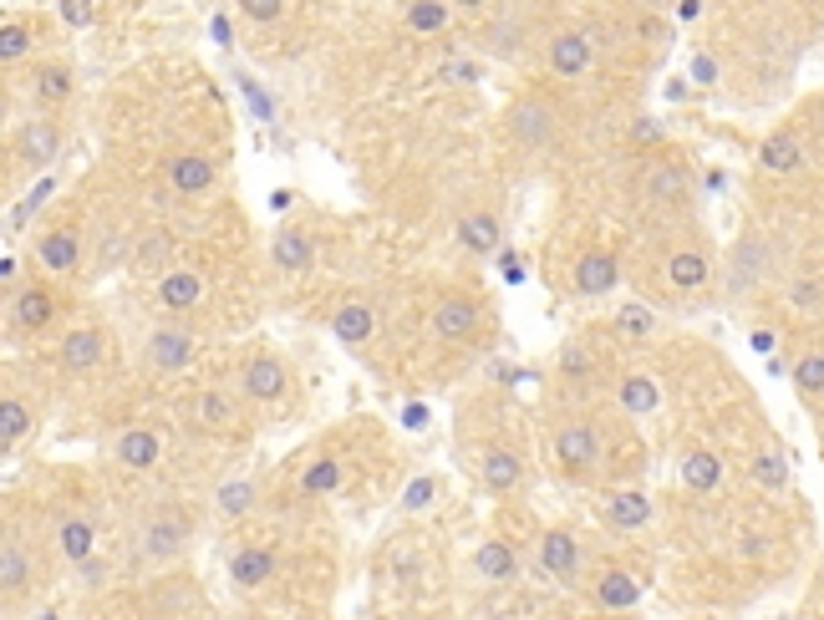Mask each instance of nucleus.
Segmentation results:
<instances>
[{"label": "nucleus", "mask_w": 824, "mask_h": 620, "mask_svg": "<svg viewBox=\"0 0 824 620\" xmlns=\"http://www.w3.org/2000/svg\"><path fill=\"white\" fill-rule=\"evenodd\" d=\"M168 183L179 193H209L215 189V163L203 153H179L173 163H168Z\"/></svg>", "instance_id": "393cba45"}, {"label": "nucleus", "mask_w": 824, "mask_h": 620, "mask_svg": "<svg viewBox=\"0 0 824 620\" xmlns=\"http://www.w3.org/2000/svg\"><path fill=\"white\" fill-rule=\"evenodd\" d=\"M57 554L67 564H92L97 560V529L87 524L82 513H67V519H57Z\"/></svg>", "instance_id": "aec40b11"}, {"label": "nucleus", "mask_w": 824, "mask_h": 620, "mask_svg": "<svg viewBox=\"0 0 824 620\" xmlns=\"http://www.w3.org/2000/svg\"><path fill=\"white\" fill-rule=\"evenodd\" d=\"M758 163H764L768 173H794V168L804 163V148H800V138H794V128L768 132L764 143H758Z\"/></svg>", "instance_id": "a878e982"}, {"label": "nucleus", "mask_w": 824, "mask_h": 620, "mask_svg": "<svg viewBox=\"0 0 824 620\" xmlns=\"http://www.w3.org/2000/svg\"><path fill=\"white\" fill-rule=\"evenodd\" d=\"M199 422L203 428H215V432H225L229 422H235V402H229L225 392H203L199 397Z\"/></svg>", "instance_id": "c9c22d12"}, {"label": "nucleus", "mask_w": 824, "mask_h": 620, "mask_svg": "<svg viewBox=\"0 0 824 620\" xmlns=\"http://www.w3.org/2000/svg\"><path fill=\"white\" fill-rule=\"evenodd\" d=\"M57 310H61V296L47 280H31V286L11 290V321L21 326V331H47V326L57 321Z\"/></svg>", "instance_id": "0eeeda50"}, {"label": "nucleus", "mask_w": 824, "mask_h": 620, "mask_svg": "<svg viewBox=\"0 0 824 620\" xmlns=\"http://www.w3.org/2000/svg\"><path fill=\"white\" fill-rule=\"evenodd\" d=\"M183 544H189V524H183L179 513H153V519L138 529V554H143L148 564H163V560H173V554H183Z\"/></svg>", "instance_id": "423d86ee"}, {"label": "nucleus", "mask_w": 824, "mask_h": 620, "mask_svg": "<svg viewBox=\"0 0 824 620\" xmlns=\"http://www.w3.org/2000/svg\"><path fill=\"white\" fill-rule=\"evenodd\" d=\"M250 503H255V489H250V483H225V489H219V513H225V519H239V513H250Z\"/></svg>", "instance_id": "e433bc0d"}, {"label": "nucleus", "mask_w": 824, "mask_h": 620, "mask_svg": "<svg viewBox=\"0 0 824 620\" xmlns=\"http://www.w3.org/2000/svg\"><path fill=\"white\" fill-rule=\"evenodd\" d=\"M458 6L454 0H403V26L418 31V37H443L454 26Z\"/></svg>", "instance_id": "412c9836"}, {"label": "nucleus", "mask_w": 824, "mask_h": 620, "mask_svg": "<svg viewBox=\"0 0 824 620\" xmlns=\"http://www.w3.org/2000/svg\"><path fill=\"white\" fill-rule=\"evenodd\" d=\"M616 286H622V264H616V254H610V250H586L580 260H575V296L600 300V296H610Z\"/></svg>", "instance_id": "6e6552de"}, {"label": "nucleus", "mask_w": 824, "mask_h": 620, "mask_svg": "<svg viewBox=\"0 0 824 620\" xmlns=\"http://www.w3.org/2000/svg\"><path fill=\"white\" fill-rule=\"evenodd\" d=\"M646 189H652V199L657 203H687L693 199V168L682 163V158H657L652 163V173H646Z\"/></svg>", "instance_id": "2eb2a0df"}, {"label": "nucleus", "mask_w": 824, "mask_h": 620, "mask_svg": "<svg viewBox=\"0 0 824 620\" xmlns=\"http://www.w3.org/2000/svg\"><path fill=\"white\" fill-rule=\"evenodd\" d=\"M458 6V16H484L489 11V0H454Z\"/></svg>", "instance_id": "49530a36"}, {"label": "nucleus", "mask_w": 824, "mask_h": 620, "mask_svg": "<svg viewBox=\"0 0 824 620\" xmlns=\"http://www.w3.org/2000/svg\"><path fill=\"white\" fill-rule=\"evenodd\" d=\"M31 47H37V31H31V21H6V31H0V61H6V67H16V61L31 57Z\"/></svg>", "instance_id": "473e14b6"}, {"label": "nucleus", "mask_w": 824, "mask_h": 620, "mask_svg": "<svg viewBox=\"0 0 824 620\" xmlns=\"http://www.w3.org/2000/svg\"><path fill=\"white\" fill-rule=\"evenodd\" d=\"M545 67L555 77H580V72H590V61H596V47H590V37L580 31V26H560L555 37L545 41Z\"/></svg>", "instance_id": "20e7f679"}, {"label": "nucleus", "mask_w": 824, "mask_h": 620, "mask_svg": "<svg viewBox=\"0 0 824 620\" xmlns=\"http://www.w3.org/2000/svg\"><path fill=\"white\" fill-rule=\"evenodd\" d=\"M794 387H800V397H824V351L800 357V367H794Z\"/></svg>", "instance_id": "f704fd0d"}, {"label": "nucleus", "mask_w": 824, "mask_h": 620, "mask_svg": "<svg viewBox=\"0 0 824 620\" xmlns=\"http://www.w3.org/2000/svg\"><path fill=\"white\" fill-rule=\"evenodd\" d=\"M606 519L616 529H642L646 524V499L636 489H626V493H610V503H606Z\"/></svg>", "instance_id": "2f4dec72"}, {"label": "nucleus", "mask_w": 824, "mask_h": 620, "mask_svg": "<svg viewBox=\"0 0 824 620\" xmlns=\"http://www.w3.org/2000/svg\"><path fill=\"white\" fill-rule=\"evenodd\" d=\"M478 296H468V290H448V296L438 300V310H433V336L438 341H474L478 331Z\"/></svg>", "instance_id": "39448f33"}, {"label": "nucleus", "mask_w": 824, "mask_h": 620, "mask_svg": "<svg viewBox=\"0 0 824 620\" xmlns=\"http://www.w3.org/2000/svg\"><path fill=\"white\" fill-rule=\"evenodd\" d=\"M102 351H108V331H102V326H77V331L61 336L57 367L77 377V371H92L97 361H102Z\"/></svg>", "instance_id": "1a4fd4ad"}, {"label": "nucleus", "mask_w": 824, "mask_h": 620, "mask_svg": "<svg viewBox=\"0 0 824 620\" xmlns=\"http://www.w3.org/2000/svg\"><path fill=\"white\" fill-rule=\"evenodd\" d=\"M707 270H713V260H707L703 244H682V250L667 254V280L677 290H703L707 286Z\"/></svg>", "instance_id": "b1692460"}, {"label": "nucleus", "mask_w": 824, "mask_h": 620, "mask_svg": "<svg viewBox=\"0 0 824 620\" xmlns=\"http://www.w3.org/2000/svg\"><path fill=\"white\" fill-rule=\"evenodd\" d=\"M26 432H31V407H21L16 397H6V407H0V438H6V448H16Z\"/></svg>", "instance_id": "72a5a7b5"}, {"label": "nucleus", "mask_w": 824, "mask_h": 620, "mask_svg": "<svg viewBox=\"0 0 824 620\" xmlns=\"http://www.w3.org/2000/svg\"><path fill=\"white\" fill-rule=\"evenodd\" d=\"M616 326H622V331L636 341V336H646V331H652V310H642V306H626L622 316H616Z\"/></svg>", "instance_id": "a19ab883"}, {"label": "nucleus", "mask_w": 824, "mask_h": 620, "mask_svg": "<svg viewBox=\"0 0 824 620\" xmlns=\"http://www.w3.org/2000/svg\"><path fill=\"white\" fill-rule=\"evenodd\" d=\"M158 306L168 310V316H179V310H193L203 300V280L193 270H168V274H158Z\"/></svg>", "instance_id": "4be33fe9"}, {"label": "nucleus", "mask_w": 824, "mask_h": 620, "mask_svg": "<svg viewBox=\"0 0 824 620\" xmlns=\"http://www.w3.org/2000/svg\"><path fill=\"white\" fill-rule=\"evenodd\" d=\"M478 478H484L489 493H519L525 489V458L514 453V448H489L484 463H478Z\"/></svg>", "instance_id": "6ab92c4d"}, {"label": "nucleus", "mask_w": 824, "mask_h": 620, "mask_svg": "<svg viewBox=\"0 0 824 620\" xmlns=\"http://www.w3.org/2000/svg\"><path fill=\"white\" fill-rule=\"evenodd\" d=\"M814 132H820V143H824V102L814 108Z\"/></svg>", "instance_id": "de8ad7c7"}, {"label": "nucleus", "mask_w": 824, "mask_h": 620, "mask_svg": "<svg viewBox=\"0 0 824 620\" xmlns=\"http://www.w3.org/2000/svg\"><path fill=\"white\" fill-rule=\"evenodd\" d=\"M173 250H179V244H173V229L153 224V229H148V234L128 250V260H132V270H138V274H153V280H158V274L173 270Z\"/></svg>", "instance_id": "dca6fc26"}, {"label": "nucleus", "mask_w": 824, "mask_h": 620, "mask_svg": "<svg viewBox=\"0 0 824 620\" xmlns=\"http://www.w3.org/2000/svg\"><path fill=\"white\" fill-rule=\"evenodd\" d=\"M118 463L122 468H153L158 463V438L148 428H132L118 438Z\"/></svg>", "instance_id": "7c9ffc66"}, {"label": "nucleus", "mask_w": 824, "mask_h": 620, "mask_svg": "<svg viewBox=\"0 0 824 620\" xmlns=\"http://www.w3.org/2000/svg\"><path fill=\"white\" fill-rule=\"evenodd\" d=\"M275 564H280V549L275 544H245L229 554V584L235 590H260V584H270Z\"/></svg>", "instance_id": "9b49d317"}, {"label": "nucleus", "mask_w": 824, "mask_h": 620, "mask_svg": "<svg viewBox=\"0 0 824 620\" xmlns=\"http://www.w3.org/2000/svg\"><path fill=\"white\" fill-rule=\"evenodd\" d=\"M458 239H464V250H474V254H494L499 250V219H494L489 209L464 214L458 219Z\"/></svg>", "instance_id": "c85d7f7f"}, {"label": "nucleus", "mask_w": 824, "mask_h": 620, "mask_svg": "<svg viewBox=\"0 0 824 620\" xmlns=\"http://www.w3.org/2000/svg\"><path fill=\"white\" fill-rule=\"evenodd\" d=\"M336 483H341V468H336V463H321V468L306 473V489H311V493H326V489H336Z\"/></svg>", "instance_id": "37998d69"}, {"label": "nucleus", "mask_w": 824, "mask_h": 620, "mask_svg": "<svg viewBox=\"0 0 824 620\" xmlns=\"http://www.w3.org/2000/svg\"><path fill=\"white\" fill-rule=\"evenodd\" d=\"M239 16L255 26H275L286 16V0H239Z\"/></svg>", "instance_id": "4c0bfd02"}, {"label": "nucleus", "mask_w": 824, "mask_h": 620, "mask_svg": "<svg viewBox=\"0 0 824 620\" xmlns=\"http://www.w3.org/2000/svg\"><path fill=\"white\" fill-rule=\"evenodd\" d=\"M31 97L41 108H61L72 97V67L67 61H41L37 67V82H31Z\"/></svg>", "instance_id": "bb28decb"}, {"label": "nucleus", "mask_w": 824, "mask_h": 620, "mask_svg": "<svg viewBox=\"0 0 824 620\" xmlns=\"http://www.w3.org/2000/svg\"><path fill=\"white\" fill-rule=\"evenodd\" d=\"M549 448H555V463H560L565 478H590L600 468V458H606L600 428L590 418H565L555 428V438H549Z\"/></svg>", "instance_id": "f03ea898"}, {"label": "nucleus", "mask_w": 824, "mask_h": 620, "mask_svg": "<svg viewBox=\"0 0 824 620\" xmlns=\"http://www.w3.org/2000/svg\"><path fill=\"white\" fill-rule=\"evenodd\" d=\"M474 574H484V580H514L519 574V554H514V544H504V539H484L474 554Z\"/></svg>", "instance_id": "cd10ccee"}, {"label": "nucleus", "mask_w": 824, "mask_h": 620, "mask_svg": "<svg viewBox=\"0 0 824 620\" xmlns=\"http://www.w3.org/2000/svg\"><path fill=\"white\" fill-rule=\"evenodd\" d=\"M143 357H148V367H158V371H183L193 361L189 326H158V331H148Z\"/></svg>", "instance_id": "9d476101"}, {"label": "nucleus", "mask_w": 824, "mask_h": 620, "mask_svg": "<svg viewBox=\"0 0 824 620\" xmlns=\"http://www.w3.org/2000/svg\"><path fill=\"white\" fill-rule=\"evenodd\" d=\"M820 300H824V290L814 286V280H800V286H788V306H794V310H820Z\"/></svg>", "instance_id": "79ce46f5"}, {"label": "nucleus", "mask_w": 824, "mask_h": 620, "mask_svg": "<svg viewBox=\"0 0 824 620\" xmlns=\"http://www.w3.org/2000/svg\"><path fill=\"white\" fill-rule=\"evenodd\" d=\"M0 590H6V600H16L26 590H37V560H31V549L21 544V534H6V544H0Z\"/></svg>", "instance_id": "f8f14e48"}, {"label": "nucleus", "mask_w": 824, "mask_h": 620, "mask_svg": "<svg viewBox=\"0 0 824 620\" xmlns=\"http://www.w3.org/2000/svg\"><path fill=\"white\" fill-rule=\"evenodd\" d=\"M622 402L632 407V412H652V407H657V392H652V382H642V377H626Z\"/></svg>", "instance_id": "58836bf2"}, {"label": "nucleus", "mask_w": 824, "mask_h": 620, "mask_svg": "<svg viewBox=\"0 0 824 620\" xmlns=\"http://www.w3.org/2000/svg\"><path fill=\"white\" fill-rule=\"evenodd\" d=\"M687 483H693V489H713L717 483V463L707 453H693L687 458Z\"/></svg>", "instance_id": "ea45409f"}, {"label": "nucleus", "mask_w": 824, "mask_h": 620, "mask_svg": "<svg viewBox=\"0 0 824 620\" xmlns=\"http://www.w3.org/2000/svg\"><path fill=\"white\" fill-rule=\"evenodd\" d=\"M37 260L47 264L51 274L77 270V260H82V239H77V224H51L47 234L37 239Z\"/></svg>", "instance_id": "f3484780"}, {"label": "nucleus", "mask_w": 824, "mask_h": 620, "mask_svg": "<svg viewBox=\"0 0 824 620\" xmlns=\"http://www.w3.org/2000/svg\"><path fill=\"white\" fill-rule=\"evenodd\" d=\"M590 596H596V606H606V610H626V606L642 600V584H636V574L606 564V570H596V580H590Z\"/></svg>", "instance_id": "5701e85b"}, {"label": "nucleus", "mask_w": 824, "mask_h": 620, "mask_svg": "<svg viewBox=\"0 0 824 620\" xmlns=\"http://www.w3.org/2000/svg\"><path fill=\"white\" fill-rule=\"evenodd\" d=\"M270 260L280 274H306L316 264V234L311 229H280L270 244Z\"/></svg>", "instance_id": "a211bd4d"}, {"label": "nucleus", "mask_w": 824, "mask_h": 620, "mask_svg": "<svg viewBox=\"0 0 824 620\" xmlns=\"http://www.w3.org/2000/svg\"><path fill=\"white\" fill-rule=\"evenodd\" d=\"M539 564L555 580H575V570H580V539H575V529H565V524L545 529L539 534Z\"/></svg>", "instance_id": "ddd939ff"}, {"label": "nucleus", "mask_w": 824, "mask_h": 620, "mask_svg": "<svg viewBox=\"0 0 824 620\" xmlns=\"http://www.w3.org/2000/svg\"><path fill=\"white\" fill-rule=\"evenodd\" d=\"M57 153H61V122L31 118L11 132V168L16 173H41Z\"/></svg>", "instance_id": "7ed1b4c3"}, {"label": "nucleus", "mask_w": 824, "mask_h": 620, "mask_svg": "<svg viewBox=\"0 0 824 620\" xmlns=\"http://www.w3.org/2000/svg\"><path fill=\"white\" fill-rule=\"evenodd\" d=\"M245 392H250L255 402H280V397L290 392V371H286V361L270 357V351L250 357V367H245Z\"/></svg>", "instance_id": "4468645a"}, {"label": "nucleus", "mask_w": 824, "mask_h": 620, "mask_svg": "<svg viewBox=\"0 0 824 620\" xmlns=\"http://www.w3.org/2000/svg\"><path fill=\"white\" fill-rule=\"evenodd\" d=\"M555 132H560V112H555V102H549L545 92H519L509 108H504V138H509L519 153L549 148Z\"/></svg>", "instance_id": "f257e3e1"}, {"label": "nucleus", "mask_w": 824, "mask_h": 620, "mask_svg": "<svg viewBox=\"0 0 824 620\" xmlns=\"http://www.w3.org/2000/svg\"><path fill=\"white\" fill-rule=\"evenodd\" d=\"M753 473L764 478L768 489H778V483H784V458H778V453H764L758 463H753Z\"/></svg>", "instance_id": "c03bdc74"}, {"label": "nucleus", "mask_w": 824, "mask_h": 620, "mask_svg": "<svg viewBox=\"0 0 824 620\" xmlns=\"http://www.w3.org/2000/svg\"><path fill=\"white\" fill-rule=\"evenodd\" d=\"M92 11H97V0H61V16L72 26H92Z\"/></svg>", "instance_id": "a18cd8bd"}, {"label": "nucleus", "mask_w": 824, "mask_h": 620, "mask_svg": "<svg viewBox=\"0 0 824 620\" xmlns=\"http://www.w3.org/2000/svg\"><path fill=\"white\" fill-rule=\"evenodd\" d=\"M331 331H336V341H347V347H361V341L371 336V310L361 306V300H347V306L331 316Z\"/></svg>", "instance_id": "c756f323"}]
</instances>
